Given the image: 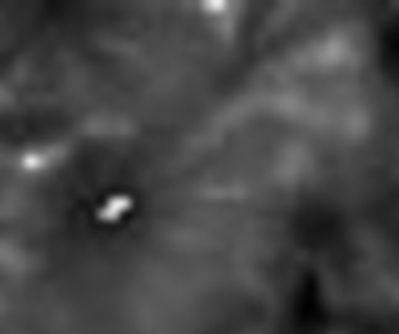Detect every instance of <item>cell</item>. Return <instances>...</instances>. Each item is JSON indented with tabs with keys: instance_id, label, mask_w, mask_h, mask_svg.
<instances>
[{
	"instance_id": "6da1fadb",
	"label": "cell",
	"mask_w": 399,
	"mask_h": 334,
	"mask_svg": "<svg viewBox=\"0 0 399 334\" xmlns=\"http://www.w3.org/2000/svg\"><path fill=\"white\" fill-rule=\"evenodd\" d=\"M244 282H247V267H244ZM242 294H244V284H242ZM240 309H242V299H240ZM237 324H240V312H237Z\"/></svg>"
}]
</instances>
